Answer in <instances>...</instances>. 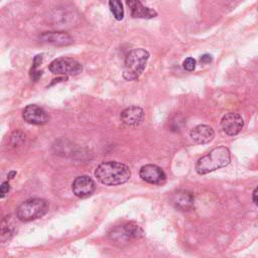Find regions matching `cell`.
<instances>
[{
	"mask_svg": "<svg viewBox=\"0 0 258 258\" xmlns=\"http://www.w3.org/2000/svg\"><path fill=\"white\" fill-rule=\"evenodd\" d=\"M109 7H110V11L112 12L114 18L116 20H122L124 17V9H123V5L120 1H109Z\"/></svg>",
	"mask_w": 258,
	"mask_h": 258,
	"instance_id": "e0dca14e",
	"label": "cell"
},
{
	"mask_svg": "<svg viewBox=\"0 0 258 258\" xmlns=\"http://www.w3.org/2000/svg\"><path fill=\"white\" fill-rule=\"evenodd\" d=\"M23 119L33 125H43L48 122L49 117L47 113L37 105H28L22 113Z\"/></svg>",
	"mask_w": 258,
	"mask_h": 258,
	"instance_id": "9c48e42d",
	"label": "cell"
},
{
	"mask_svg": "<svg viewBox=\"0 0 258 258\" xmlns=\"http://www.w3.org/2000/svg\"><path fill=\"white\" fill-rule=\"evenodd\" d=\"M182 67L185 71L192 72L196 69V59L194 57H187L183 60Z\"/></svg>",
	"mask_w": 258,
	"mask_h": 258,
	"instance_id": "d6986e66",
	"label": "cell"
},
{
	"mask_svg": "<svg viewBox=\"0 0 258 258\" xmlns=\"http://www.w3.org/2000/svg\"><path fill=\"white\" fill-rule=\"evenodd\" d=\"M16 174V172L15 171H11L9 174H8V178L10 179V178H13V176Z\"/></svg>",
	"mask_w": 258,
	"mask_h": 258,
	"instance_id": "603a6c76",
	"label": "cell"
},
{
	"mask_svg": "<svg viewBox=\"0 0 258 258\" xmlns=\"http://www.w3.org/2000/svg\"><path fill=\"white\" fill-rule=\"evenodd\" d=\"M72 189L78 198L85 199L93 195L96 189V183L90 176L81 175L75 178Z\"/></svg>",
	"mask_w": 258,
	"mask_h": 258,
	"instance_id": "8992f818",
	"label": "cell"
},
{
	"mask_svg": "<svg viewBox=\"0 0 258 258\" xmlns=\"http://www.w3.org/2000/svg\"><path fill=\"white\" fill-rule=\"evenodd\" d=\"M48 210L47 202L43 199H29L23 202L16 211L18 220L22 222H29L41 218Z\"/></svg>",
	"mask_w": 258,
	"mask_h": 258,
	"instance_id": "277c9868",
	"label": "cell"
},
{
	"mask_svg": "<svg viewBox=\"0 0 258 258\" xmlns=\"http://www.w3.org/2000/svg\"><path fill=\"white\" fill-rule=\"evenodd\" d=\"M10 189V185L7 181H4L0 184V198H3L5 197V195L9 191Z\"/></svg>",
	"mask_w": 258,
	"mask_h": 258,
	"instance_id": "ffe728a7",
	"label": "cell"
},
{
	"mask_svg": "<svg viewBox=\"0 0 258 258\" xmlns=\"http://www.w3.org/2000/svg\"><path fill=\"white\" fill-rule=\"evenodd\" d=\"M221 126L225 134L229 136L237 135L244 126L243 118L237 113H227L221 120Z\"/></svg>",
	"mask_w": 258,
	"mask_h": 258,
	"instance_id": "52a82bcc",
	"label": "cell"
},
{
	"mask_svg": "<svg viewBox=\"0 0 258 258\" xmlns=\"http://www.w3.org/2000/svg\"><path fill=\"white\" fill-rule=\"evenodd\" d=\"M257 191H258V188L256 187L255 189H254V191H253V203L255 204V205H257Z\"/></svg>",
	"mask_w": 258,
	"mask_h": 258,
	"instance_id": "7402d4cb",
	"label": "cell"
},
{
	"mask_svg": "<svg viewBox=\"0 0 258 258\" xmlns=\"http://www.w3.org/2000/svg\"><path fill=\"white\" fill-rule=\"evenodd\" d=\"M41 42L56 45V46H64L69 45L73 42V38L63 31H49L44 32L39 36Z\"/></svg>",
	"mask_w": 258,
	"mask_h": 258,
	"instance_id": "7c38bea8",
	"label": "cell"
},
{
	"mask_svg": "<svg viewBox=\"0 0 258 258\" xmlns=\"http://www.w3.org/2000/svg\"><path fill=\"white\" fill-rule=\"evenodd\" d=\"M97 179L105 185H118L125 183L131 176L129 167L118 161H106L95 170Z\"/></svg>",
	"mask_w": 258,
	"mask_h": 258,
	"instance_id": "6da1fadb",
	"label": "cell"
},
{
	"mask_svg": "<svg viewBox=\"0 0 258 258\" xmlns=\"http://www.w3.org/2000/svg\"><path fill=\"white\" fill-rule=\"evenodd\" d=\"M149 52L144 48H134L130 50L124 61L123 78L127 81L137 80L145 70Z\"/></svg>",
	"mask_w": 258,
	"mask_h": 258,
	"instance_id": "3957f363",
	"label": "cell"
},
{
	"mask_svg": "<svg viewBox=\"0 0 258 258\" xmlns=\"http://www.w3.org/2000/svg\"><path fill=\"white\" fill-rule=\"evenodd\" d=\"M123 237L126 239H138L144 236V231L134 222H129L122 227Z\"/></svg>",
	"mask_w": 258,
	"mask_h": 258,
	"instance_id": "2e32d148",
	"label": "cell"
},
{
	"mask_svg": "<svg viewBox=\"0 0 258 258\" xmlns=\"http://www.w3.org/2000/svg\"><path fill=\"white\" fill-rule=\"evenodd\" d=\"M15 232V224L11 217L0 220V243L7 242L11 239Z\"/></svg>",
	"mask_w": 258,
	"mask_h": 258,
	"instance_id": "9a60e30c",
	"label": "cell"
},
{
	"mask_svg": "<svg viewBox=\"0 0 258 258\" xmlns=\"http://www.w3.org/2000/svg\"><path fill=\"white\" fill-rule=\"evenodd\" d=\"M121 121L129 127H137L144 120V111L138 106H130L121 112Z\"/></svg>",
	"mask_w": 258,
	"mask_h": 258,
	"instance_id": "30bf717a",
	"label": "cell"
},
{
	"mask_svg": "<svg viewBox=\"0 0 258 258\" xmlns=\"http://www.w3.org/2000/svg\"><path fill=\"white\" fill-rule=\"evenodd\" d=\"M127 5L130 8L131 16L134 18H153L157 15L154 9L144 6L140 1H127Z\"/></svg>",
	"mask_w": 258,
	"mask_h": 258,
	"instance_id": "5bb4252c",
	"label": "cell"
},
{
	"mask_svg": "<svg viewBox=\"0 0 258 258\" xmlns=\"http://www.w3.org/2000/svg\"><path fill=\"white\" fill-rule=\"evenodd\" d=\"M139 176L146 182L152 184H161L166 179L164 171L155 164L143 165L139 170Z\"/></svg>",
	"mask_w": 258,
	"mask_h": 258,
	"instance_id": "ba28073f",
	"label": "cell"
},
{
	"mask_svg": "<svg viewBox=\"0 0 258 258\" xmlns=\"http://www.w3.org/2000/svg\"><path fill=\"white\" fill-rule=\"evenodd\" d=\"M42 61V54H38L34 57L33 59V62H32V67L30 69V78L33 80V81H37L41 75H42V72L38 70V67L40 66Z\"/></svg>",
	"mask_w": 258,
	"mask_h": 258,
	"instance_id": "ac0fdd59",
	"label": "cell"
},
{
	"mask_svg": "<svg viewBox=\"0 0 258 258\" xmlns=\"http://www.w3.org/2000/svg\"><path fill=\"white\" fill-rule=\"evenodd\" d=\"M171 202L175 209L182 212H186L194 207L195 198L190 191L185 189H180L173 194L171 198Z\"/></svg>",
	"mask_w": 258,
	"mask_h": 258,
	"instance_id": "8fae6325",
	"label": "cell"
},
{
	"mask_svg": "<svg viewBox=\"0 0 258 258\" xmlns=\"http://www.w3.org/2000/svg\"><path fill=\"white\" fill-rule=\"evenodd\" d=\"M212 60H213L212 55H211V54H208V53L203 54V55L201 56V58H200L201 63H204V64H208V63L212 62Z\"/></svg>",
	"mask_w": 258,
	"mask_h": 258,
	"instance_id": "44dd1931",
	"label": "cell"
},
{
	"mask_svg": "<svg viewBox=\"0 0 258 258\" xmlns=\"http://www.w3.org/2000/svg\"><path fill=\"white\" fill-rule=\"evenodd\" d=\"M48 70L54 75H69V76H77L83 71L82 64L72 58L59 57L53 59L49 66Z\"/></svg>",
	"mask_w": 258,
	"mask_h": 258,
	"instance_id": "5b68a950",
	"label": "cell"
},
{
	"mask_svg": "<svg viewBox=\"0 0 258 258\" xmlns=\"http://www.w3.org/2000/svg\"><path fill=\"white\" fill-rule=\"evenodd\" d=\"M191 140L198 144H206L211 142L215 137V132L212 127L208 125H198L189 132Z\"/></svg>",
	"mask_w": 258,
	"mask_h": 258,
	"instance_id": "4fadbf2b",
	"label": "cell"
},
{
	"mask_svg": "<svg viewBox=\"0 0 258 258\" xmlns=\"http://www.w3.org/2000/svg\"><path fill=\"white\" fill-rule=\"evenodd\" d=\"M230 150L225 146H218L198 160L196 170L199 174H207L211 171L227 166L230 163Z\"/></svg>",
	"mask_w": 258,
	"mask_h": 258,
	"instance_id": "7a4b0ae2",
	"label": "cell"
},
{
	"mask_svg": "<svg viewBox=\"0 0 258 258\" xmlns=\"http://www.w3.org/2000/svg\"><path fill=\"white\" fill-rule=\"evenodd\" d=\"M0 214H1V211H0Z\"/></svg>",
	"mask_w": 258,
	"mask_h": 258,
	"instance_id": "cb8c5ba5",
	"label": "cell"
}]
</instances>
